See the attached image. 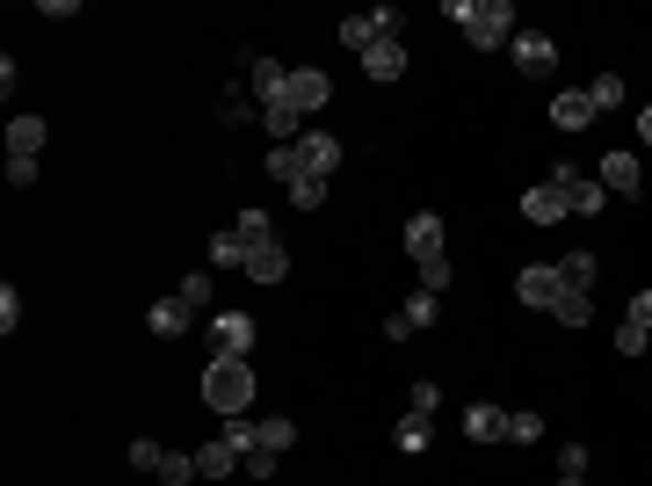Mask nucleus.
<instances>
[{
    "label": "nucleus",
    "instance_id": "2eb2a0df",
    "mask_svg": "<svg viewBox=\"0 0 652 486\" xmlns=\"http://www.w3.org/2000/svg\"><path fill=\"white\" fill-rule=\"evenodd\" d=\"M196 472H204V479H232V472H240V443H232V435H210L204 451H196Z\"/></svg>",
    "mask_w": 652,
    "mask_h": 486
},
{
    "label": "nucleus",
    "instance_id": "f8f14e48",
    "mask_svg": "<svg viewBox=\"0 0 652 486\" xmlns=\"http://www.w3.org/2000/svg\"><path fill=\"white\" fill-rule=\"evenodd\" d=\"M189 320H196V305L182 291H167L160 305H145V327L160 334V342H174V334H189Z\"/></svg>",
    "mask_w": 652,
    "mask_h": 486
},
{
    "label": "nucleus",
    "instance_id": "f257e3e1",
    "mask_svg": "<svg viewBox=\"0 0 652 486\" xmlns=\"http://www.w3.org/2000/svg\"><path fill=\"white\" fill-rule=\"evenodd\" d=\"M204 407L210 414H247L254 407V370H247V356H210V370H204Z\"/></svg>",
    "mask_w": 652,
    "mask_h": 486
},
{
    "label": "nucleus",
    "instance_id": "a878e982",
    "mask_svg": "<svg viewBox=\"0 0 652 486\" xmlns=\"http://www.w3.org/2000/svg\"><path fill=\"white\" fill-rule=\"evenodd\" d=\"M428 414H413V407H406V421H399V429H392V443H399V451H428Z\"/></svg>",
    "mask_w": 652,
    "mask_h": 486
},
{
    "label": "nucleus",
    "instance_id": "2f4dec72",
    "mask_svg": "<svg viewBox=\"0 0 652 486\" xmlns=\"http://www.w3.org/2000/svg\"><path fill=\"white\" fill-rule=\"evenodd\" d=\"M182 298H189V305H210V298H218V283H210V269H189V277H182Z\"/></svg>",
    "mask_w": 652,
    "mask_h": 486
},
{
    "label": "nucleus",
    "instance_id": "79ce46f5",
    "mask_svg": "<svg viewBox=\"0 0 652 486\" xmlns=\"http://www.w3.org/2000/svg\"><path fill=\"white\" fill-rule=\"evenodd\" d=\"M623 320H631V327H645V334H652V291H638V298H631V313H623Z\"/></svg>",
    "mask_w": 652,
    "mask_h": 486
},
{
    "label": "nucleus",
    "instance_id": "bb28decb",
    "mask_svg": "<svg viewBox=\"0 0 652 486\" xmlns=\"http://www.w3.org/2000/svg\"><path fill=\"white\" fill-rule=\"evenodd\" d=\"M189 479H204L189 451H167V457H160V486H189Z\"/></svg>",
    "mask_w": 652,
    "mask_h": 486
},
{
    "label": "nucleus",
    "instance_id": "a19ab883",
    "mask_svg": "<svg viewBox=\"0 0 652 486\" xmlns=\"http://www.w3.org/2000/svg\"><path fill=\"white\" fill-rule=\"evenodd\" d=\"M30 182H36V160H15V153H8V190H30Z\"/></svg>",
    "mask_w": 652,
    "mask_h": 486
},
{
    "label": "nucleus",
    "instance_id": "b1692460",
    "mask_svg": "<svg viewBox=\"0 0 652 486\" xmlns=\"http://www.w3.org/2000/svg\"><path fill=\"white\" fill-rule=\"evenodd\" d=\"M551 320H558V327H587V320H595V291H566Z\"/></svg>",
    "mask_w": 652,
    "mask_h": 486
},
{
    "label": "nucleus",
    "instance_id": "473e14b6",
    "mask_svg": "<svg viewBox=\"0 0 652 486\" xmlns=\"http://www.w3.org/2000/svg\"><path fill=\"white\" fill-rule=\"evenodd\" d=\"M240 465H247V479H275V465H283V451H261V443H254V451H247Z\"/></svg>",
    "mask_w": 652,
    "mask_h": 486
},
{
    "label": "nucleus",
    "instance_id": "dca6fc26",
    "mask_svg": "<svg viewBox=\"0 0 652 486\" xmlns=\"http://www.w3.org/2000/svg\"><path fill=\"white\" fill-rule=\"evenodd\" d=\"M566 190H551V182H536L530 196H522V218H530V226H558V218H566Z\"/></svg>",
    "mask_w": 652,
    "mask_h": 486
},
{
    "label": "nucleus",
    "instance_id": "c03bdc74",
    "mask_svg": "<svg viewBox=\"0 0 652 486\" xmlns=\"http://www.w3.org/2000/svg\"><path fill=\"white\" fill-rule=\"evenodd\" d=\"M558 486H587V479H558Z\"/></svg>",
    "mask_w": 652,
    "mask_h": 486
},
{
    "label": "nucleus",
    "instance_id": "f03ea898",
    "mask_svg": "<svg viewBox=\"0 0 652 486\" xmlns=\"http://www.w3.org/2000/svg\"><path fill=\"white\" fill-rule=\"evenodd\" d=\"M464 36H471V52H500V44H515V0H471Z\"/></svg>",
    "mask_w": 652,
    "mask_h": 486
},
{
    "label": "nucleus",
    "instance_id": "1a4fd4ad",
    "mask_svg": "<svg viewBox=\"0 0 652 486\" xmlns=\"http://www.w3.org/2000/svg\"><path fill=\"white\" fill-rule=\"evenodd\" d=\"M443 247H449L443 210H413V218H406V255H413V261H428V255H443Z\"/></svg>",
    "mask_w": 652,
    "mask_h": 486
},
{
    "label": "nucleus",
    "instance_id": "72a5a7b5",
    "mask_svg": "<svg viewBox=\"0 0 652 486\" xmlns=\"http://www.w3.org/2000/svg\"><path fill=\"white\" fill-rule=\"evenodd\" d=\"M160 457H167V451H160L153 435H131V465L138 472H160Z\"/></svg>",
    "mask_w": 652,
    "mask_h": 486
},
{
    "label": "nucleus",
    "instance_id": "a211bd4d",
    "mask_svg": "<svg viewBox=\"0 0 652 486\" xmlns=\"http://www.w3.org/2000/svg\"><path fill=\"white\" fill-rule=\"evenodd\" d=\"M261 131H269L275 145H297V139H305V117H297L291 102H269V109H261Z\"/></svg>",
    "mask_w": 652,
    "mask_h": 486
},
{
    "label": "nucleus",
    "instance_id": "4468645a",
    "mask_svg": "<svg viewBox=\"0 0 652 486\" xmlns=\"http://www.w3.org/2000/svg\"><path fill=\"white\" fill-rule=\"evenodd\" d=\"M362 73H370V80H406V44H399V36L370 44V52H362Z\"/></svg>",
    "mask_w": 652,
    "mask_h": 486
},
{
    "label": "nucleus",
    "instance_id": "0eeeda50",
    "mask_svg": "<svg viewBox=\"0 0 652 486\" xmlns=\"http://www.w3.org/2000/svg\"><path fill=\"white\" fill-rule=\"evenodd\" d=\"M508 58H515V73H530V80H544V73L558 66V44H551L544 30H515V44H508Z\"/></svg>",
    "mask_w": 652,
    "mask_h": 486
},
{
    "label": "nucleus",
    "instance_id": "4be33fe9",
    "mask_svg": "<svg viewBox=\"0 0 652 486\" xmlns=\"http://www.w3.org/2000/svg\"><path fill=\"white\" fill-rule=\"evenodd\" d=\"M247 255H254V247H247L232 226H225V233H210V269H247Z\"/></svg>",
    "mask_w": 652,
    "mask_h": 486
},
{
    "label": "nucleus",
    "instance_id": "f3484780",
    "mask_svg": "<svg viewBox=\"0 0 652 486\" xmlns=\"http://www.w3.org/2000/svg\"><path fill=\"white\" fill-rule=\"evenodd\" d=\"M464 435H471V443H508V414L486 407V400H471L464 407Z\"/></svg>",
    "mask_w": 652,
    "mask_h": 486
},
{
    "label": "nucleus",
    "instance_id": "7ed1b4c3",
    "mask_svg": "<svg viewBox=\"0 0 652 486\" xmlns=\"http://www.w3.org/2000/svg\"><path fill=\"white\" fill-rule=\"evenodd\" d=\"M515 298L530 313H558V298H566V277H558V261H530L515 277Z\"/></svg>",
    "mask_w": 652,
    "mask_h": 486
},
{
    "label": "nucleus",
    "instance_id": "39448f33",
    "mask_svg": "<svg viewBox=\"0 0 652 486\" xmlns=\"http://www.w3.org/2000/svg\"><path fill=\"white\" fill-rule=\"evenodd\" d=\"M297 160H305V174L334 182V174H341V160H348V145L334 139V131H305V139H297Z\"/></svg>",
    "mask_w": 652,
    "mask_h": 486
},
{
    "label": "nucleus",
    "instance_id": "5701e85b",
    "mask_svg": "<svg viewBox=\"0 0 652 486\" xmlns=\"http://www.w3.org/2000/svg\"><path fill=\"white\" fill-rule=\"evenodd\" d=\"M261 168H269V182H283V190H291L297 174H305V160H297V145H269V160H261Z\"/></svg>",
    "mask_w": 652,
    "mask_h": 486
},
{
    "label": "nucleus",
    "instance_id": "412c9836",
    "mask_svg": "<svg viewBox=\"0 0 652 486\" xmlns=\"http://www.w3.org/2000/svg\"><path fill=\"white\" fill-rule=\"evenodd\" d=\"M558 277H566V291H595V255H587V247H566V255H558Z\"/></svg>",
    "mask_w": 652,
    "mask_h": 486
},
{
    "label": "nucleus",
    "instance_id": "c9c22d12",
    "mask_svg": "<svg viewBox=\"0 0 652 486\" xmlns=\"http://www.w3.org/2000/svg\"><path fill=\"white\" fill-rule=\"evenodd\" d=\"M544 435V414H508V443H536Z\"/></svg>",
    "mask_w": 652,
    "mask_h": 486
},
{
    "label": "nucleus",
    "instance_id": "aec40b11",
    "mask_svg": "<svg viewBox=\"0 0 652 486\" xmlns=\"http://www.w3.org/2000/svg\"><path fill=\"white\" fill-rule=\"evenodd\" d=\"M247 277H254V283H283V277H291V255H283V247H254V255H247Z\"/></svg>",
    "mask_w": 652,
    "mask_h": 486
},
{
    "label": "nucleus",
    "instance_id": "6ab92c4d",
    "mask_svg": "<svg viewBox=\"0 0 652 486\" xmlns=\"http://www.w3.org/2000/svg\"><path fill=\"white\" fill-rule=\"evenodd\" d=\"M44 139H52L44 117H15V123H8V153H15V160H36V153H44Z\"/></svg>",
    "mask_w": 652,
    "mask_h": 486
},
{
    "label": "nucleus",
    "instance_id": "9d476101",
    "mask_svg": "<svg viewBox=\"0 0 652 486\" xmlns=\"http://www.w3.org/2000/svg\"><path fill=\"white\" fill-rule=\"evenodd\" d=\"M210 356H254V320L247 313H218L210 320Z\"/></svg>",
    "mask_w": 652,
    "mask_h": 486
},
{
    "label": "nucleus",
    "instance_id": "9b49d317",
    "mask_svg": "<svg viewBox=\"0 0 652 486\" xmlns=\"http://www.w3.org/2000/svg\"><path fill=\"white\" fill-rule=\"evenodd\" d=\"M283 102H291L297 117H312V109L334 102V80H326L319 66H297V73H291V95H283Z\"/></svg>",
    "mask_w": 652,
    "mask_h": 486
},
{
    "label": "nucleus",
    "instance_id": "6e6552de",
    "mask_svg": "<svg viewBox=\"0 0 652 486\" xmlns=\"http://www.w3.org/2000/svg\"><path fill=\"white\" fill-rule=\"evenodd\" d=\"M247 95H254L261 109L283 102V95H291V66H283V58H247Z\"/></svg>",
    "mask_w": 652,
    "mask_h": 486
},
{
    "label": "nucleus",
    "instance_id": "7c9ffc66",
    "mask_svg": "<svg viewBox=\"0 0 652 486\" xmlns=\"http://www.w3.org/2000/svg\"><path fill=\"white\" fill-rule=\"evenodd\" d=\"M558 479H587V443H558Z\"/></svg>",
    "mask_w": 652,
    "mask_h": 486
},
{
    "label": "nucleus",
    "instance_id": "c756f323",
    "mask_svg": "<svg viewBox=\"0 0 652 486\" xmlns=\"http://www.w3.org/2000/svg\"><path fill=\"white\" fill-rule=\"evenodd\" d=\"M291 204L297 210H319L326 204V182H319V174H297V182H291Z\"/></svg>",
    "mask_w": 652,
    "mask_h": 486
},
{
    "label": "nucleus",
    "instance_id": "ddd939ff",
    "mask_svg": "<svg viewBox=\"0 0 652 486\" xmlns=\"http://www.w3.org/2000/svg\"><path fill=\"white\" fill-rule=\"evenodd\" d=\"M595 123V102H587V87H566V95H551V131H587Z\"/></svg>",
    "mask_w": 652,
    "mask_h": 486
},
{
    "label": "nucleus",
    "instance_id": "c85d7f7f",
    "mask_svg": "<svg viewBox=\"0 0 652 486\" xmlns=\"http://www.w3.org/2000/svg\"><path fill=\"white\" fill-rule=\"evenodd\" d=\"M587 102H595V117H601V109H617V102H623V80H617V73H595Z\"/></svg>",
    "mask_w": 652,
    "mask_h": 486
},
{
    "label": "nucleus",
    "instance_id": "4c0bfd02",
    "mask_svg": "<svg viewBox=\"0 0 652 486\" xmlns=\"http://www.w3.org/2000/svg\"><path fill=\"white\" fill-rule=\"evenodd\" d=\"M15 320H22V298L15 283H0V334H15Z\"/></svg>",
    "mask_w": 652,
    "mask_h": 486
},
{
    "label": "nucleus",
    "instance_id": "423d86ee",
    "mask_svg": "<svg viewBox=\"0 0 652 486\" xmlns=\"http://www.w3.org/2000/svg\"><path fill=\"white\" fill-rule=\"evenodd\" d=\"M384 36H399V8H378V15H348L341 22V44L348 52H370V44H384Z\"/></svg>",
    "mask_w": 652,
    "mask_h": 486
},
{
    "label": "nucleus",
    "instance_id": "37998d69",
    "mask_svg": "<svg viewBox=\"0 0 652 486\" xmlns=\"http://www.w3.org/2000/svg\"><path fill=\"white\" fill-rule=\"evenodd\" d=\"M638 139H645V153H652V102L638 109Z\"/></svg>",
    "mask_w": 652,
    "mask_h": 486
},
{
    "label": "nucleus",
    "instance_id": "20e7f679",
    "mask_svg": "<svg viewBox=\"0 0 652 486\" xmlns=\"http://www.w3.org/2000/svg\"><path fill=\"white\" fill-rule=\"evenodd\" d=\"M595 182H601L609 196H638V190H645V160H638L631 145H617V153H601Z\"/></svg>",
    "mask_w": 652,
    "mask_h": 486
},
{
    "label": "nucleus",
    "instance_id": "ea45409f",
    "mask_svg": "<svg viewBox=\"0 0 652 486\" xmlns=\"http://www.w3.org/2000/svg\"><path fill=\"white\" fill-rule=\"evenodd\" d=\"M399 313H406V320H413V327H428V320H435V291H421V298H406V305H399Z\"/></svg>",
    "mask_w": 652,
    "mask_h": 486
},
{
    "label": "nucleus",
    "instance_id": "f704fd0d",
    "mask_svg": "<svg viewBox=\"0 0 652 486\" xmlns=\"http://www.w3.org/2000/svg\"><path fill=\"white\" fill-rule=\"evenodd\" d=\"M421 291H449V255H428V261H421Z\"/></svg>",
    "mask_w": 652,
    "mask_h": 486
},
{
    "label": "nucleus",
    "instance_id": "cd10ccee",
    "mask_svg": "<svg viewBox=\"0 0 652 486\" xmlns=\"http://www.w3.org/2000/svg\"><path fill=\"white\" fill-rule=\"evenodd\" d=\"M291 443H297V421H283V414L261 421V451H291Z\"/></svg>",
    "mask_w": 652,
    "mask_h": 486
},
{
    "label": "nucleus",
    "instance_id": "58836bf2",
    "mask_svg": "<svg viewBox=\"0 0 652 486\" xmlns=\"http://www.w3.org/2000/svg\"><path fill=\"white\" fill-rule=\"evenodd\" d=\"M435 407H443V385L421 378V385H413V414H435Z\"/></svg>",
    "mask_w": 652,
    "mask_h": 486
},
{
    "label": "nucleus",
    "instance_id": "393cba45",
    "mask_svg": "<svg viewBox=\"0 0 652 486\" xmlns=\"http://www.w3.org/2000/svg\"><path fill=\"white\" fill-rule=\"evenodd\" d=\"M232 233H240L247 247H269V240H275V226H269V210H254V204H247L240 218H232Z\"/></svg>",
    "mask_w": 652,
    "mask_h": 486
},
{
    "label": "nucleus",
    "instance_id": "e433bc0d",
    "mask_svg": "<svg viewBox=\"0 0 652 486\" xmlns=\"http://www.w3.org/2000/svg\"><path fill=\"white\" fill-rule=\"evenodd\" d=\"M617 356H623V364H631V356H645V327H631V320H623V327H617Z\"/></svg>",
    "mask_w": 652,
    "mask_h": 486
}]
</instances>
